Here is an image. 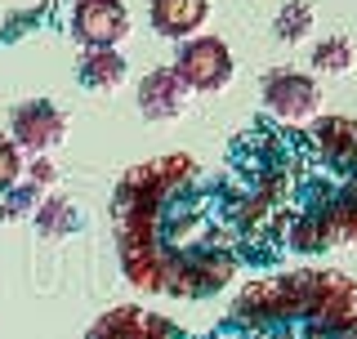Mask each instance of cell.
Listing matches in <instances>:
<instances>
[{
  "label": "cell",
  "instance_id": "6da1fadb",
  "mask_svg": "<svg viewBox=\"0 0 357 339\" xmlns=\"http://www.w3.org/2000/svg\"><path fill=\"white\" fill-rule=\"evenodd\" d=\"M259 98L277 121H286V126H308V121H317V112H321L317 76L295 72V67H273V72H264Z\"/></svg>",
  "mask_w": 357,
  "mask_h": 339
},
{
  "label": "cell",
  "instance_id": "7a4b0ae2",
  "mask_svg": "<svg viewBox=\"0 0 357 339\" xmlns=\"http://www.w3.org/2000/svg\"><path fill=\"white\" fill-rule=\"evenodd\" d=\"M174 72L183 76V85L192 94H219L232 81V72H237V59H232V50L219 36H188L178 45Z\"/></svg>",
  "mask_w": 357,
  "mask_h": 339
},
{
  "label": "cell",
  "instance_id": "3957f363",
  "mask_svg": "<svg viewBox=\"0 0 357 339\" xmlns=\"http://www.w3.org/2000/svg\"><path fill=\"white\" fill-rule=\"evenodd\" d=\"M232 277H237V259L232 255H223V250H197V255L178 250L165 290L178 295V299H206V295H215V290H223Z\"/></svg>",
  "mask_w": 357,
  "mask_h": 339
},
{
  "label": "cell",
  "instance_id": "277c9868",
  "mask_svg": "<svg viewBox=\"0 0 357 339\" xmlns=\"http://www.w3.org/2000/svg\"><path fill=\"white\" fill-rule=\"evenodd\" d=\"M63 134H67V112L50 98H22L9 112V139L18 143V152L45 156L54 143H63Z\"/></svg>",
  "mask_w": 357,
  "mask_h": 339
},
{
  "label": "cell",
  "instance_id": "5b68a950",
  "mask_svg": "<svg viewBox=\"0 0 357 339\" xmlns=\"http://www.w3.org/2000/svg\"><path fill=\"white\" fill-rule=\"evenodd\" d=\"M308 326L317 335H349L357 331V281L344 273H321L317 295L308 303Z\"/></svg>",
  "mask_w": 357,
  "mask_h": 339
},
{
  "label": "cell",
  "instance_id": "8992f818",
  "mask_svg": "<svg viewBox=\"0 0 357 339\" xmlns=\"http://www.w3.org/2000/svg\"><path fill=\"white\" fill-rule=\"evenodd\" d=\"M72 31L85 50H116L130 36V9L121 0H76Z\"/></svg>",
  "mask_w": 357,
  "mask_h": 339
},
{
  "label": "cell",
  "instance_id": "52a82bcc",
  "mask_svg": "<svg viewBox=\"0 0 357 339\" xmlns=\"http://www.w3.org/2000/svg\"><path fill=\"white\" fill-rule=\"evenodd\" d=\"M192 107V89L183 85V76L174 72V67H156L139 81V112L156 126H165V121H178L183 112Z\"/></svg>",
  "mask_w": 357,
  "mask_h": 339
},
{
  "label": "cell",
  "instance_id": "ba28073f",
  "mask_svg": "<svg viewBox=\"0 0 357 339\" xmlns=\"http://www.w3.org/2000/svg\"><path fill=\"white\" fill-rule=\"evenodd\" d=\"M148 18L156 36L188 40V36H201V27L210 18V0H148Z\"/></svg>",
  "mask_w": 357,
  "mask_h": 339
},
{
  "label": "cell",
  "instance_id": "9c48e42d",
  "mask_svg": "<svg viewBox=\"0 0 357 339\" xmlns=\"http://www.w3.org/2000/svg\"><path fill=\"white\" fill-rule=\"evenodd\" d=\"M312 148L326 156L331 165L357 161V121H349V116H317V126H312Z\"/></svg>",
  "mask_w": 357,
  "mask_h": 339
},
{
  "label": "cell",
  "instance_id": "30bf717a",
  "mask_svg": "<svg viewBox=\"0 0 357 339\" xmlns=\"http://www.w3.org/2000/svg\"><path fill=\"white\" fill-rule=\"evenodd\" d=\"M232 317L245 322V326H264V322H282L286 308H282V295H277V277L268 281H250V286L237 295L232 303Z\"/></svg>",
  "mask_w": 357,
  "mask_h": 339
},
{
  "label": "cell",
  "instance_id": "8fae6325",
  "mask_svg": "<svg viewBox=\"0 0 357 339\" xmlns=\"http://www.w3.org/2000/svg\"><path fill=\"white\" fill-rule=\"evenodd\" d=\"M130 67H126V54L121 50H85L81 59V85L94 89V94H116L126 85Z\"/></svg>",
  "mask_w": 357,
  "mask_h": 339
},
{
  "label": "cell",
  "instance_id": "7c38bea8",
  "mask_svg": "<svg viewBox=\"0 0 357 339\" xmlns=\"http://www.w3.org/2000/svg\"><path fill=\"white\" fill-rule=\"evenodd\" d=\"M143 331H148V312L139 303H116L94 322L85 339H143Z\"/></svg>",
  "mask_w": 357,
  "mask_h": 339
},
{
  "label": "cell",
  "instance_id": "4fadbf2b",
  "mask_svg": "<svg viewBox=\"0 0 357 339\" xmlns=\"http://www.w3.org/2000/svg\"><path fill=\"white\" fill-rule=\"evenodd\" d=\"M308 63H312V72H321V76H349L353 63H357L353 40H349V36H326V40H317V45H312V54H308Z\"/></svg>",
  "mask_w": 357,
  "mask_h": 339
},
{
  "label": "cell",
  "instance_id": "5bb4252c",
  "mask_svg": "<svg viewBox=\"0 0 357 339\" xmlns=\"http://www.w3.org/2000/svg\"><path fill=\"white\" fill-rule=\"evenodd\" d=\"M76 206L67 197H45L40 206H36V228L40 236H67V232H76Z\"/></svg>",
  "mask_w": 357,
  "mask_h": 339
},
{
  "label": "cell",
  "instance_id": "9a60e30c",
  "mask_svg": "<svg viewBox=\"0 0 357 339\" xmlns=\"http://www.w3.org/2000/svg\"><path fill=\"white\" fill-rule=\"evenodd\" d=\"M273 31H277V40H286V45H304L308 31H312V5L308 0H290V5H282Z\"/></svg>",
  "mask_w": 357,
  "mask_h": 339
},
{
  "label": "cell",
  "instance_id": "2e32d148",
  "mask_svg": "<svg viewBox=\"0 0 357 339\" xmlns=\"http://www.w3.org/2000/svg\"><path fill=\"white\" fill-rule=\"evenodd\" d=\"M45 201V192L31 183V179H22L5 192V201H0V219H22V214H36V206Z\"/></svg>",
  "mask_w": 357,
  "mask_h": 339
},
{
  "label": "cell",
  "instance_id": "e0dca14e",
  "mask_svg": "<svg viewBox=\"0 0 357 339\" xmlns=\"http://www.w3.org/2000/svg\"><path fill=\"white\" fill-rule=\"evenodd\" d=\"M22 152H18V143L9 139V134H0V192H9L22 179Z\"/></svg>",
  "mask_w": 357,
  "mask_h": 339
},
{
  "label": "cell",
  "instance_id": "ac0fdd59",
  "mask_svg": "<svg viewBox=\"0 0 357 339\" xmlns=\"http://www.w3.org/2000/svg\"><path fill=\"white\" fill-rule=\"evenodd\" d=\"M290 246H295V250H321V246H326V241H321V228H317V219H299L295 223V228H290Z\"/></svg>",
  "mask_w": 357,
  "mask_h": 339
},
{
  "label": "cell",
  "instance_id": "d6986e66",
  "mask_svg": "<svg viewBox=\"0 0 357 339\" xmlns=\"http://www.w3.org/2000/svg\"><path fill=\"white\" fill-rule=\"evenodd\" d=\"M27 179H31L40 192H50V188H59V165H54L50 156H36V161L27 165Z\"/></svg>",
  "mask_w": 357,
  "mask_h": 339
},
{
  "label": "cell",
  "instance_id": "ffe728a7",
  "mask_svg": "<svg viewBox=\"0 0 357 339\" xmlns=\"http://www.w3.org/2000/svg\"><path fill=\"white\" fill-rule=\"evenodd\" d=\"M143 339H178V331L165 317H152L148 312V331H143Z\"/></svg>",
  "mask_w": 357,
  "mask_h": 339
},
{
  "label": "cell",
  "instance_id": "44dd1931",
  "mask_svg": "<svg viewBox=\"0 0 357 339\" xmlns=\"http://www.w3.org/2000/svg\"><path fill=\"white\" fill-rule=\"evenodd\" d=\"M335 339H357V331H349V335H335Z\"/></svg>",
  "mask_w": 357,
  "mask_h": 339
},
{
  "label": "cell",
  "instance_id": "7402d4cb",
  "mask_svg": "<svg viewBox=\"0 0 357 339\" xmlns=\"http://www.w3.org/2000/svg\"><path fill=\"white\" fill-rule=\"evenodd\" d=\"M353 165H357V161H353ZM349 188H353V192H357V170H353V183H349Z\"/></svg>",
  "mask_w": 357,
  "mask_h": 339
}]
</instances>
